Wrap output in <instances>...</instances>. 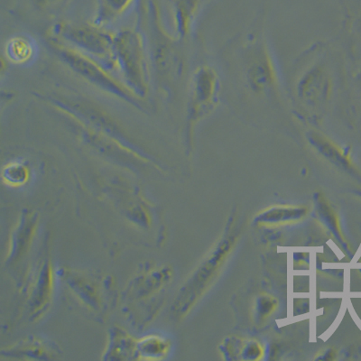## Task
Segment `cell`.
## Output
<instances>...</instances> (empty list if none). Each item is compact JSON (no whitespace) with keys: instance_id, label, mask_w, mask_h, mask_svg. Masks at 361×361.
<instances>
[{"instance_id":"1","label":"cell","mask_w":361,"mask_h":361,"mask_svg":"<svg viewBox=\"0 0 361 361\" xmlns=\"http://www.w3.org/2000/svg\"><path fill=\"white\" fill-rule=\"evenodd\" d=\"M42 98L49 102L54 107L66 112L71 118L78 123L85 126L97 133L105 135L119 146L130 150L133 153H140L138 147L128 140L127 135L118 127L117 123L102 109L90 104L89 102L73 97L60 95L43 96Z\"/></svg>"},{"instance_id":"2","label":"cell","mask_w":361,"mask_h":361,"mask_svg":"<svg viewBox=\"0 0 361 361\" xmlns=\"http://www.w3.org/2000/svg\"><path fill=\"white\" fill-rule=\"evenodd\" d=\"M116 64L131 92L140 97L147 93L146 70L140 35L133 31H122L114 37Z\"/></svg>"},{"instance_id":"3","label":"cell","mask_w":361,"mask_h":361,"mask_svg":"<svg viewBox=\"0 0 361 361\" xmlns=\"http://www.w3.org/2000/svg\"><path fill=\"white\" fill-rule=\"evenodd\" d=\"M243 73L248 89L257 96L269 95L277 86L275 63L265 43L255 39L245 47Z\"/></svg>"},{"instance_id":"4","label":"cell","mask_w":361,"mask_h":361,"mask_svg":"<svg viewBox=\"0 0 361 361\" xmlns=\"http://www.w3.org/2000/svg\"><path fill=\"white\" fill-rule=\"evenodd\" d=\"M333 90V78L324 63H314L305 70L295 87L300 105L314 118H320L326 111Z\"/></svg>"},{"instance_id":"5","label":"cell","mask_w":361,"mask_h":361,"mask_svg":"<svg viewBox=\"0 0 361 361\" xmlns=\"http://www.w3.org/2000/svg\"><path fill=\"white\" fill-rule=\"evenodd\" d=\"M221 83L217 73L209 66H202L193 74L191 98L187 117V137L191 140L195 126L217 107Z\"/></svg>"},{"instance_id":"6","label":"cell","mask_w":361,"mask_h":361,"mask_svg":"<svg viewBox=\"0 0 361 361\" xmlns=\"http://www.w3.org/2000/svg\"><path fill=\"white\" fill-rule=\"evenodd\" d=\"M58 53L61 59L83 79L99 87V89L124 99L135 107L140 109V103L135 101L130 90L111 78L104 70H102V67L90 60L89 57H86L78 51L70 49L69 47H58Z\"/></svg>"},{"instance_id":"7","label":"cell","mask_w":361,"mask_h":361,"mask_svg":"<svg viewBox=\"0 0 361 361\" xmlns=\"http://www.w3.org/2000/svg\"><path fill=\"white\" fill-rule=\"evenodd\" d=\"M56 33L74 47L94 57L106 68L116 66L114 37L96 27L59 25Z\"/></svg>"},{"instance_id":"8","label":"cell","mask_w":361,"mask_h":361,"mask_svg":"<svg viewBox=\"0 0 361 361\" xmlns=\"http://www.w3.org/2000/svg\"><path fill=\"white\" fill-rule=\"evenodd\" d=\"M306 138L315 151L335 166L351 172L355 169L351 160L350 150L338 145L327 135L312 130L307 132Z\"/></svg>"},{"instance_id":"9","label":"cell","mask_w":361,"mask_h":361,"mask_svg":"<svg viewBox=\"0 0 361 361\" xmlns=\"http://www.w3.org/2000/svg\"><path fill=\"white\" fill-rule=\"evenodd\" d=\"M308 214L304 206L277 205L264 209L255 221L262 225H281L302 220Z\"/></svg>"},{"instance_id":"10","label":"cell","mask_w":361,"mask_h":361,"mask_svg":"<svg viewBox=\"0 0 361 361\" xmlns=\"http://www.w3.org/2000/svg\"><path fill=\"white\" fill-rule=\"evenodd\" d=\"M170 347L169 341L158 335H149L137 341V354L146 360L162 359L169 353Z\"/></svg>"},{"instance_id":"11","label":"cell","mask_w":361,"mask_h":361,"mask_svg":"<svg viewBox=\"0 0 361 361\" xmlns=\"http://www.w3.org/2000/svg\"><path fill=\"white\" fill-rule=\"evenodd\" d=\"M6 53L11 62L19 64L25 63L35 56V45L33 42L29 40L27 37L18 35L13 37L6 44Z\"/></svg>"},{"instance_id":"12","label":"cell","mask_w":361,"mask_h":361,"mask_svg":"<svg viewBox=\"0 0 361 361\" xmlns=\"http://www.w3.org/2000/svg\"><path fill=\"white\" fill-rule=\"evenodd\" d=\"M133 0H99L98 12L95 18L97 27L108 24L121 16Z\"/></svg>"},{"instance_id":"13","label":"cell","mask_w":361,"mask_h":361,"mask_svg":"<svg viewBox=\"0 0 361 361\" xmlns=\"http://www.w3.org/2000/svg\"><path fill=\"white\" fill-rule=\"evenodd\" d=\"M30 178V171L27 166L18 161L8 163L2 170L3 182L11 187H20Z\"/></svg>"},{"instance_id":"14","label":"cell","mask_w":361,"mask_h":361,"mask_svg":"<svg viewBox=\"0 0 361 361\" xmlns=\"http://www.w3.org/2000/svg\"><path fill=\"white\" fill-rule=\"evenodd\" d=\"M264 355L263 346L257 341L245 340L241 360H259Z\"/></svg>"},{"instance_id":"15","label":"cell","mask_w":361,"mask_h":361,"mask_svg":"<svg viewBox=\"0 0 361 361\" xmlns=\"http://www.w3.org/2000/svg\"><path fill=\"white\" fill-rule=\"evenodd\" d=\"M277 300L273 296L262 295L257 301V312L260 319H267L276 310Z\"/></svg>"},{"instance_id":"16","label":"cell","mask_w":361,"mask_h":361,"mask_svg":"<svg viewBox=\"0 0 361 361\" xmlns=\"http://www.w3.org/2000/svg\"><path fill=\"white\" fill-rule=\"evenodd\" d=\"M38 1H39L41 3H47V2L54 1V0H38Z\"/></svg>"},{"instance_id":"17","label":"cell","mask_w":361,"mask_h":361,"mask_svg":"<svg viewBox=\"0 0 361 361\" xmlns=\"http://www.w3.org/2000/svg\"><path fill=\"white\" fill-rule=\"evenodd\" d=\"M360 25H361V18H360Z\"/></svg>"}]
</instances>
